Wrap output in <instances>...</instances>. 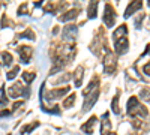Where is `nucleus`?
Segmentation results:
<instances>
[{
    "mask_svg": "<svg viewBox=\"0 0 150 135\" xmlns=\"http://www.w3.org/2000/svg\"><path fill=\"white\" fill-rule=\"evenodd\" d=\"M104 23L107 24V27H112L116 23V14L111 5H105V14H104Z\"/></svg>",
    "mask_w": 150,
    "mask_h": 135,
    "instance_id": "20e7f679",
    "label": "nucleus"
},
{
    "mask_svg": "<svg viewBox=\"0 0 150 135\" xmlns=\"http://www.w3.org/2000/svg\"><path fill=\"white\" fill-rule=\"evenodd\" d=\"M8 93H9V98H12V99H14V98H18V96H21L24 93V86L21 83H15L14 86L9 87Z\"/></svg>",
    "mask_w": 150,
    "mask_h": 135,
    "instance_id": "6e6552de",
    "label": "nucleus"
},
{
    "mask_svg": "<svg viewBox=\"0 0 150 135\" xmlns=\"http://www.w3.org/2000/svg\"><path fill=\"white\" fill-rule=\"evenodd\" d=\"M116 66H117V59H116V54L108 51L104 57V71L105 74H112L116 71Z\"/></svg>",
    "mask_w": 150,
    "mask_h": 135,
    "instance_id": "f03ea898",
    "label": "nucleus"
},
{
    "mask_svg": "<svg viewBox=\"0 0 150 135\" xmlns=\"http://www.w3.org/2000/svg\"><path fill=\"white\" fill-rule=\"evenodd\" d=\"M108 135H117V134H114V132H108Z\"/></svg>",
    "mask_w": 150,
    "mask_h": 135,
    "instance_id": "c756f323",
    "label": "nucleus"
},
{
    "mask_svg": "<svg viewBox=\"0 0 150 135\" xmlns=\"http://www.w3.org/2000/svg\"><path fill=\"white\" fill-rule=\"evenodd\" d=\"M38 126H39V122H33V123L32 125H27V126H24L23 129H21V132L23 134H30L35 128H38Z\"/></svg>",
    "mask_w": 150,
    "mask_h": 135,
    "instance_id": "aec40b11",
    "label": "nucleus"
},
{
    "mask_svg": "<svg viewBox=\"0 0 150 135\" xmlns=\"http://www.w3.org/2000/svg\"><path fill=\"white\" fill-rule=\"evenodd\" d=\"M12 111H3V113H0V116H8V114H11Z\"/></svg>",
    "mask_w": 150,
    "mask_h": 135,
    "instance_id": "c85d7f7f",
    "label": "nucleus"
},
{
    "mask_svg": "<svg viewBox=\"0 0 150 135\" xmlns=\"http://www.w3.org/2000/svg\"><path fill=\"white\" fill-rule=\"evenodd\" d=\"M143 8V3L141 2H132V3H129L128 5V8H126V11H125V17H131L134 12H137L138 9H141Z\"/></svg>",
    "mask_w": 150,
    "mask_h": 135,
    "instance_id": "9b49d317",
    "label": "nucleus"
},
{
    "mask_svg": "<svg viewBox=\"0 0 150 135\" xmlns=\"http://www.w3.org/2000/svg\"><path fill=\"white\" fill-rule=\"evenodd\" d=\"M114 47H116L117 54H125V53L128 51V48H129L128 38H126V36H120V38H117L114 41Z\"/></svg>",
    "mask_w": 150,
    "mask_h": 135,
    "instance_id": "423d86ee",
    "label": "nucleus"
},
{
    "mask_svg": "<svg viewBox=\"0 0 150 135\" xmlns=\"http://www.w3.org/2000/svg\"><path fill=\"white\" fill-rule=\"evenodd\" d=\"M84 75V68L83 66H77V69H75V72L72 74V77H74V83L77 87H80L81 86V78Z\"/></svg>",
    "mask_w": 150,
    "mask_h": 135,
    "instance_id": "ddd939ff",
    "label": "nucleus"
},
{
    "mask_svg": "<svg viewBox=\"0 0 150 135\" xmlns=\"http://www.w3.org/2000/svg\"><path fill=\"white\" fill-rule=\"evenodd\" d=\"M2 60H3V65H5V66H11L12 62H14V57H12L11 53L3 51V53H2Z\"/></svg>",
    "mask_w": 150,
    "mask_h": 135,
    "instance_id": "dca6fc26",
    "label": "nucleus"
},
{
    "mask_svg": "<svg viewBox=\"0 0 150 135\" xmlns=\"http://www.w3.org/2000/svg\"><path fill=\"white\" fill-rule=\"evenodd\" d=\"M111 108H112V111H114L116 114H119V113H120V108H119V96H114V98H112Z\"/></svg>",
    "mask_w": 150,
    "mask_h": 135,
    "instance_id": "5701e85b",
    "label": "nucleus"
},
{
    "mask_svg": "<svg viewBox=\"0 0 150 135\" xmlns=\"http://www.w3.org/2000/svg\"><path fill=\"white\" fill-rule=\"evenodd\" d=\"M35 77H36L35 72H24V74H23V80L26 81L27 84H30V83L35 80Z\"/></svg>",
    "mask_w": 150,
    "mask_h": 135,
    "instance_id": "4be33fe9",
    "label": "nucleus"
},
{
    "mask_svg": "<svg viewBox=\"0 0 150 135\" xmlns=\"http://www.w3.org/2000/svg\"><path fill=\"white\" fill-rule=\"evenodd\" d=\"M6 102H8V99H6V96H5V87H2V89H0V104L5 105Z\"/></svg>",
    "mask_w": 150,
    "mask_h": 135,
    "instance_id": "393cba45",
    "label": "nucleus"
},
{
    "mask_svg": "<svg viewBox=\"0 0 150 135\" xmlns=\"http://www.w3.org/2000/svg\"><path fill=\"white\" fill-rule=\"evenodd\" d=\"M96 122H98L96 116H92V117H90V119L81 126V131H83L84 134H93V125L96 123Z\"/></svg>",
    "mask_w": 150,
    "mask_h": 135,
    "instance_id": "9d476101",
    "label": "nucleus"
},
{
    "mask_svg": "<svg viewBox=\"0 0 150 135\" xmlns=\"http://www.w3.org/2000/svg\"><path fill=\"white\" fill-rule=\"evenodd\" d=\"M140 98H141V99L143 101H150V89L149 87H144V89H141L140 90Z\"/></svg>",
    "mask_w": 150,
    "mask_h": 135,
    "instance_id": "6ab92c4d",
    "label": "nucleus"
},
{
    "mask_svg": "<svg viewBox=\"0 0 150 135\" xmlns=\"http://www.w3.org/2000/svg\"><path fill=\"white\" fill-rule=\"evenodd\" d=\"M96 11H98V2H90L89 9H87V12H89V18H95L96 17Z\"/></svg>",
    "mask_w": 150,
    "mask_h": 135,
    "instance_id": "a211bd4d",
    "label": "nucleus"
},
{
    "mask_svg": "<svg viewBox=\"0 0 150 135\" xmlns=\"http://www.w3.org/2000/svg\"><path fill=\"white\" fill-rule=\"evenodd\" d=\"M128 114L134 117V120H141L147 116V108H144L137 98H129L128 101Z\"/></svg>",
    "mask_w": 150,
    "mask_h": 135,
    "instance_id": "f257e3e1",
    "label": "nucleus"
},
{
    "mask_svg": "<svg viewBox=\"0 0 150 135\" xmlns=\"http://www.w3.org/2000/svg\"><path fill=\"white\" fill-rule=\"evenodd\" d=\"M78 9H71V11H68L66 14H63V15H60L59 17V20L60 21H63V23H66V21H72V20H75L78 17Z\"/></svg>",
    "mask_w": 150,
    "mask_h": 135,
    "instance_id": "f8f14e48",
    "label": "nucleus"
},
{
    "mask_svg": "<svg viewBox=\"0 0 150 135\" xmlns=\"http://www.w3.org/2000/svg\"><path fill=\"white\" fill-rule=\"evenodd\" d=\"M126 32H128V29H126V26L123 24V26H120L114 33H112V38H114V41H116L117 38H120V36H126Z\"/></svg>",
    "mask_w": 150,
    "mask_h": 135,
    "instance_id": "f3484780",
    "label": "nucleus"
},
{
    "mask_svg": "<svg viewBox=\"0 0 150 135\" xmlns=\"http://www.w3.org/2000/svg\"><path fill=\"white\" fill-rule=\"evenodd\" d=\"M21 105H24V101H20V102H15L14 105H12V111H14V110H17V108H20Z\"/></svg>",
    "mask_w": 150,
    "mask_h": 135,
    "instance_id": "bb28decb",
    "label": "nucleus"
},
{
    "mask_svg": "<svg viewBox=\"0 0 150 135\" xmlns=\"http://www.w3.org/2000/svg\"><path fill=\"white\" fill-rule=\"evenodd\" d=\"M110 129V117H108V114L105 113L104 116H102V122H101V134L102 135H107V131Z\"/></svg>",
    "mask_w": 150,
    "mask_h": 135,
    "instance_id": "2eb2a0df",
    "label": "nucleus"
},
{
    "mask_svg": "<svg viewBox=\"0 0 150 135\" xmlns=\"http://www.w3.org/2000/svg\"><path fill=\"white\" fill-rule=\"evenodd\" d=\"M71 90V87L69 86H65V87H62V89H53V90H50L48 93H47V99H60V98H63L68 92Z\"/></svg>",
    "mask_w": 150,
    "mask_h": 135,
    "instance_id": "39448f33",
    "label": "nucleus"
},
{
    "mask_svg": "<svg viewBox=\"0 0 150 135\" xmlns=\"http://www.w3.org/2000/svg\"><path fill=\"white\" fill-rule=\"evenodd\" d=\"M32 53H33V50H32L30 47H20V48H18V54H20V57H21V62H23V63H29V62H30Z\"/></svg>",
    "mask_w": 150,
    "mask_h": 135,
    "instance_id": "1a4fd4ad",
    "label": "nucleus"
},
{
    "mask_svg": "<svg viewBox=\"0 0 150 135\" xmlns=\"http://www.w3.org/2000/svg\"><path fill=\"white\" fill-rule=\"evenodd\" d=\"M98 96H99V89H95L93 92H90L89 95L84 96V104H83V111H89V110L96 104L98 101Z\"/></svg>",
    "mask_w": 150,
    "mask_h": 135,
    "instance_id": "7ed1b4c3",
    "label": "nucleus"
},
{
    "mask_svg": "<svg viewBox=\"0 0 150 135\" xmlns=\"http://www.w3.org/2000/svg\"><path fill=\"white\" fill-rule=\"evenodd\" d=\"M74 104H75V95H74V93H72L71 96H68L66 99L63 101V107H65V108H71Z\"/></svg>",
    "mask_w": 150,
    "mask_h": 135,
    "instance_id": "412c9836",
    "label": "nucleus"
},
{
    "mask_svg": "<svg viewBox=\"0 0 150 135\" xmlns=\"http://www.w3.org/2000/svg\"><path fill=\"white\" fill-rule=\"evenodd\" d=\"M75 36H77V26L75 24H69L63 29V33H62V38L65 41H72Z\"/></svg>",
    "mask_w": 150,
    "mask_h": 135,
    "instance_id": "0eeeda50",
    "label": "nucleus"
},
{
    "mask_svg": "<svg viewBox=\"0 0 150 135\" xmlns=\"http://www.w3.org/2000/svg\"><path fill=\"white\" fill-rule=\"evenodd\" d=\"M98 86H99V78L98 77H95L90 83H89V86L83 90V96H86V95H89L90 92H93L95 89H98Z\"/></svg>",
    "mask_w": 150,
    "mask_h": 135,
    "instance_id": "4468645a",
    "label": "nucleus"
},
{
    "mask_svg": "<svg viewBox=\"0 0 150 135\" xmlns=\"http://www.w3.org/2000/svg\"><path fill=\"white\" fill-rule=\"evenodd\" d=\"M18 72H20V66H14V68H12V69L8 72V75H6L8 80H14V78L17 77V74H18Z\"/></svg>",
    "mask_w": 150,
    "mask_h": 135,
    "instance_id": "b1692460",
    "label": "nucleus"
},
{
    "mask_svg": "<svg viewBox=\"0 0 150 135\" xmlns=\"http://www.w3.org/2000/svg\"><path fill=\"white\" fill-rule=\"evenodd\" d=\"M144 74H147V75H150V62L147 65H144Z\"/></svg>",
    "mask_w": 150,
    "mask_h": 135,
    "instance_id": "cd10ccee",
    "label": "nucleus"
},
{
    "mask_svg": "<svg viewBox=\"0 0 150 135\" xmlns=\"http://www.w3.org/2000/svg\"><path fill=\"white\" fill-rule=\"evenodd\" d=\"M21 38H27V39H35V35H33V32L32 30H26L23 35H20Z\"/></svg>",
    "mask_w": 150,
    "mask_h": 135,
    "instance_id": "a878e982",
    "label": "nucleus"
}]
</instances>
